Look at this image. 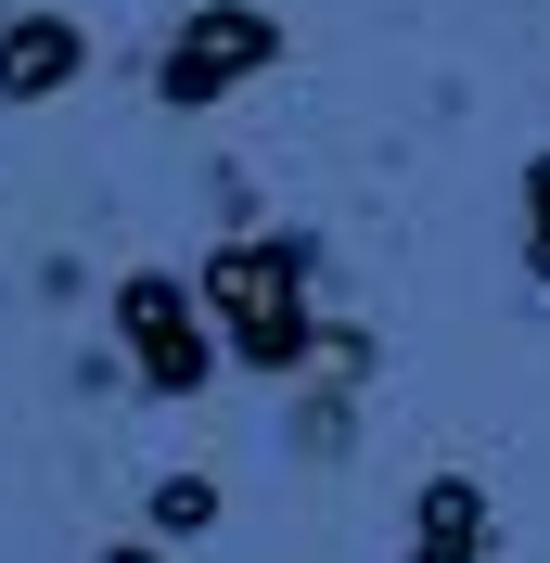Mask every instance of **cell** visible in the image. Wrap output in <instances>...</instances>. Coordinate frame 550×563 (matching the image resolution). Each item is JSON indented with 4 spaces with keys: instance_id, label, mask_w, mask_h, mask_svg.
I'll return each mask as SVG.
<instances>
[{
    "instance_id": "cell-3",
    "label": "cell",
    "mask_w": 550,
    "mask_h": 563,
    "mask_svg": "<svg viewBox=\"0 0 550 563\" xmlns=\"http://www.w3.org/2000/svg\"><path fill=\"white\" fill-rule=\"evenodd\" d=\"M282 52H295V38H282V13L270 0H206V13H193V26L167 38V65H154V103H231L243 77H270Z\"/></svg>"
},
{
    "instance_id": "cell-1",
    "label": "cell",
    "mask_w": 550,
    "mask_h": 563,
    "mask_svg": "<svg viewBox=\"0 0 550 563\" xmlns=\"http://www.w3.org/2000/svg\"><path fill=\"white\" fill-rule=\"evenodd\" d=\"M193 282H206V308H218V333H231L243 372H282V385H295V372L333 346L320 308H308V244H295V231H231Z\"/></svg>"
},
{
    "instance_id": "cell-9",
    "label": "cell",
    "mask_w": 550,
    "mask_h": 563,
    "mask_svg": "<svg viewBox=\"0 0 550 563\" xmlns=\"http://www.w3.org/2000/svg\"><path fill=\"white\" fill-rule=\"evenodd\" d=\"M90 563H167V538H116V551H90Z\"/></svg>"
},
{
    "instance_id": "cell-8",
    "label": "cell",
    "mask_w": 550,
    "mask_h": 563,
    "mask_svg": "<svg viewBox=\"0 0 550 563\" xmlns=\"http://www.w3.org/2000/svg\"><path fill=\"white\" fill-rule=\"evenodd\" d=\"M295 449H308V461L345 449V397H308V410H295Z\"/></svg>"
},
{
    "instance_id": "cell-4",
    "label": "cell",
    "mask_w": 550,
    "mask_h": 563,
    "mask_svg": "<svg viewBox=\"0 0 550 563\" xmlns=\"http://www.w3.org/2000/svg\"><path fill=\"white\" fill-rule=\"evenodd\" d=\"M77 65H90V26L77 13H0V103H52V90H77Z\"/></svg>"
},
{
    "instance_id": "cell-5",
    "label": "cell",
    "mask_w": 550,
    "mask_h": 563,
    "mask_svg": "<svg viewBox=\"0 0 550 563\" xmlns=\"http://www.w3.org/2000/svg\"><path fill=\"white\" fill-rule=\"evenodd\" d=\"M397 563H486V487H474V474H422L410 551H397Z\"/></svg>"
},
{
    "instance_id": "cell-7",
    "label": "cell",
    "mask_w": 550,
    "mask_h": 563,
    "mask_svg": "<svg viewBox=\"0 0 550 563\" xmlns=\"http://www.w3.org/2000/svg\"><path fill=\"white\" fill-rule=\"evenodd\" d=\"M525 269L550 282V154H538V167H525Z\"/></svg>"
},
{
    "instance_id": "cell-6",
    "label": "cell",
    "mask_w": 550,
    "mask_h": 563,
    "mask_svg": "<svg viewBox=\"0 0 550 563\" xmlns=\"http://www.w3.org/2000/svg\"><path fill=\"white\" fill-rule=\"evenodd\" d=\"M218 526V487L206 474H167V487H154V538H206Z\"/></svg>"
},
{
    "instance_id": "cell-2",
    "label": "cell",
    "mask_w": 550,
    "mask_h": 563,
    "mask_svg": "<svg viewBox=\"0 0 550 563\" xmlns=\"http://www.w3.org/2000/svg\"><path fill=\"white\" fill-rule=\"evenodd\" d=\"M116 346H129L141 397H193V385H218V308H206V282L129 269V282H116Z\"/></svg>"
}]
</instances>
